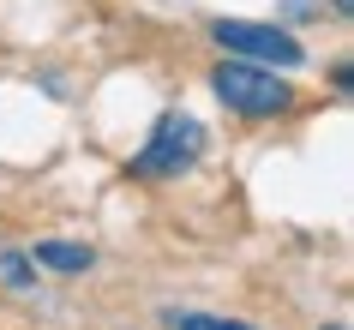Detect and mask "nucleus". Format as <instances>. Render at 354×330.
<instances>
[{"instance_id":"nucleus-1","label":"nucleus","mask_w":354,"mask_h":330,"mask_svg":"<svg viewBox=\"0 0 354 330\" xmlns=\"http://www.w3.org/2000/svg\"><path fill=\"white\" fill-rule=\"evenodd\" d=\"M210 91L223 96V109L246 114V120H270V114H288V109H295V84L277 78V66L234 60V55L210 73Z\"/></svg>"},{"instance_id":"nucleus-2","label":"nucleus","mask_w":354,"mask_h":330,"mask_svg":"<svg viewBox=\"0 0 354 330\" xmlns=\"http://www.w3.org/2000/svg\"><path fill=\"white\" fill-rule=\"evenodd\" d=\"M198 156H205V127L192 114H162L150 127V145L127 163V174H138V181H168V174H187Z\"/></svg>"},{"instance_id":"nucleus-3","label":"nucleus","mask_w":354,"mask_h":330,"mask_svg":"<svg viewBox=\"0 0 354 330\" xmlns=\"http://www.w3.org/2000/svg\"><path fill=\"white\" fill-rule=\"evenodd\" d=\"M216 48L234 60H259V66H300V42L282 30V24H252V19H216L210 24Z\"/></svg>"},{"instance_id":"nucleus-4","label":"nucleus","mask_w":354,"mask_h":330,"mask_svg":"<svg viewBox=\"0 0 354 330\" xmlns=\"http://www.w3.org/2000/svg\"><path fill=\"white\" fill-rule=\"evenodd\" d=\"M30 264H42V271H55V276H84L96 264V253L78 246V240H42L37 253H30Z\"/></svg>"},{"instance_id":"nucleus-5","label":"nucleus","mask_w":354,"mask_h":330,"mask_svg":"<svg viewBox=\"0 0 354 330\" xmlns=\"http://www.w3.org/2000/svg\"><path fill=\"white\" fill-rule=\"evenodd\" d=\"M168 330H252L241 318H216V312H168Z\"/></svg>"},{"instance_id":"nucleus-6","label":"nucleus","mask_w":354,"mask_h":330,"mask_svg":"<svg viewBox=\"0 0 354 330\" xmlns=\"http://www.w3.org/2000/svg\"><path fill=\"white\" fill-rule=\"evenodd\" d=\"M0 271H6V282H19V288L37 276V271H30V253H6V258H0Z\"/></svg>"},{"instance_id":"nucleus-7","label":"nucleus","mask_w":354,"mask_h":330,"mask_svg":"<svg viewBox=\"0 0 354 330\" xmlns=\"http://www.w3.org/2000/svg\"><path fill=\"white\" fill-rule=\"evenodd\" d=\"M336 12H342V19H348V12H354V0H336Z\"/></svg>"},{"instance_id":"nucleus-8","label":"nucleus","mask_w":354,"mask_h":330,"mask_svg":"<svg viewBox=\"0 0 354 330\" xmlns=\"http://www.w3.org/2000/svg\"><path fill=\"white\" fill-rule=\"evenodd\" d=\"M324 330H348V324H324Z\"/></svg>"}]
</instances>
